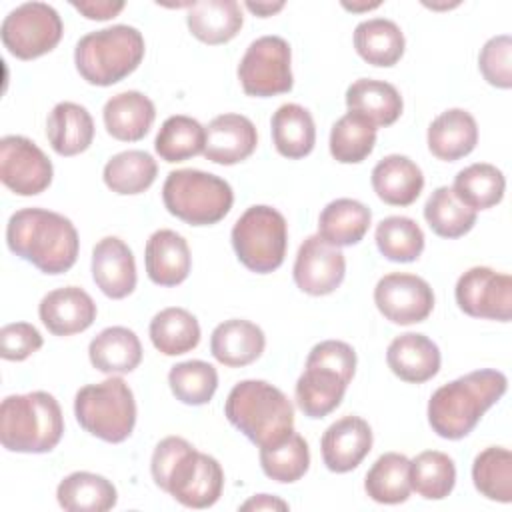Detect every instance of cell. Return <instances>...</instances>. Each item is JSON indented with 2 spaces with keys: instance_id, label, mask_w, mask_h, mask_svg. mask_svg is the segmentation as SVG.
<instances>
[{
  "instance_id": "74e56055",
  "label": "cell",
  "mask_w": 512,
  "mask_h": 512,
  "mask_svg": "<svg viewBox=\"0 0 512 512\" xmlns=\"http://www.w3.org/2000/svg\"><path fill=\"white\" fill-rule=\"evenodd\" d=\"M364 490L378 504H402L408 500L410 460L400 452L382 454L366 472Z\"/></svg>"
},
{
  "instance_id": "1f68e13d",
  "label": "cell",
  "mask_w": 512,
  "mask_h": 512,
  "mask_svg": "<svg viewBox=\"0 0 512 512\" xmlns=\"http://www.w3.org/2000/svg\"><path fill=\"white\" fill-rule=\"evenodd\" d=\"M270 130L276 152L290 160L308 156L316 144V126L312 114L294 102L276 108L270 120Z\"/></svg>"
},
{
  "instance_id": "681fc988",
  "label": "cell",
  "mask_w": 512,
  "mask_h": 512,
  "mask_svg": "<svg viewBox=\"0 0 512 512\" xmlns=\"http://www.w3.org/2000/svg\"><path fill=\"white\" fill-rule=\"evenodd\" d=\"M72 8L88 20H110L124 10V2H72Z\"/></svg>"
},
{
  "instance_id": "2e32d148",
  "label": "cell",
  "mask_w": 512,
  "mask_h": 512,
  "mask_svg": "<svg viewBox=\"0 0 512 512\" xmlns=\"http://www.w3.org/2000/svg\"><path fill=\"white\" fill-rule=\"evenodd\" d=\"M346 258L340 248L328 244L318 234L308 236L294 260L292 276L296 286L310 296L332 294L344 280Z\"/></svg>"
},
{
  "instance_id": "5b68a950",
  "label": "cell",
  "mask_w": 512,
  "mask_h": 512,
  "mask_svg": "<svg viewBox=\"0 0 512 512\" xmlns=\"http://www.w3.org/2000/svg\"><path fill=\"white\" fill-rule=\"evenodd\" d=\"M228 422L258 448L286 438L294 430V406L266 380L238 382L224 404Z\"/></svg>"
},
{
  "instance_id": "8d00e7d4",
  "label": "cell",
  "mask_w": 512,
  "mask_h": 512,
  "mask_svg": "<svg viewBox=\"0 0 512 512\" xmlns=\"http://www.w3.org/2000/svg\"><path fill=\"white\" fill-rule=\"evenodd\" d=\"M158 174V164L152 154L144 150H124L114 154L102 170L104 184L122 196L142 194L148 190Z\"/></svg>"
},
{
  "instance_id": "52a82bcc",
  "label": "cell",
  "mask_w": 512,
  "mask_h": 512,
  "mask_svg": "<svg viewBox=\"0 0 512 512\" xmlns=\"http://www.w3.org/2000/svg\"><path fill=\"white\" fill-rule=\"evenodd\" d=\"M146 52L144 36L128 24H114L84 34L74 48V64L92 86H112L132 74Z\"/></svg>"
},
{
  "instance_id": "83f0119b",
  "label": "cell",
  "mask_w": 512,
  "mask_h": 512,
  "mask_svg": "<svg viewBox=\"0 0 512 512\" xmlns=\"http://www.w3.org/2000/svg\"><path fill=\"white\" fill-rule=\"evenodd\" d=\"M46 138L60 156H76L90 148L94 140V120L76 102H58L46 120Z\"/></svg>"
},
{
  "instance_id": "f35d334b",
  "label": "cell",
  "mask_w": 512,
  "mask_h": 512,
  "mask_svg": "<svg viewBox=\"0 0 512 512\" xmlns=\"http://www.w3.org/2000/svg\"><path fill=\"white\" fill-rule=\"evenodd\" d=\"M206 128L184 114L166 118L156 134L154 150L164 162H184L204 152Z\"/></svg>"
},
{
  "instance_id": "603a6c76",
  "label": "cell",
  "mask_w": 512,
  "mask_h": 512,
  "mask_svg": "<svg viewBox=\"0 0 512 512\" xmlns=\"http://www.w3.org/2000/svg\"><path fill=\"white\" fill-rule=\"evenodd\" d=\"M266 346V336L260 326L244 318H230L220 322L210 336L212 356L228 366L242 368L256 362Z\"/></svg>"
},
{
  "instance_id": "816d5d0a",
  "label": "cell",
  "mask_w": 512,
  "mask_h": 512,
  "mask_svg": "<svg viewBox=\"0 0 512 512\" xmlns=\"http://www.w3.org/2000/svg\"><path fill=\"white\" fill-rule=\"evenodd\" d=\"M246 8L250 10V12H254L256 16H260V18H268V16H272V14H276V12H280L282 8H284V2H246Z\"/></svg>"
},
{
  "instance_id": "e575fe53",
  "label": "cell",
  "mask_w": 512,
  "mask_h": 512,
  "mask_svg": "<svg viewBox=\"0 0 512 512\" xmlns=\"http://www.w3.org/2000/svg\"><path fill=\"white\" fill-rule=\"evenodd\" d=\"M150 340L164 356H180L194 350L200 342V324L186 308L170 306L150 320Z\"/></svg>"
},
{
  "instance_id": "d6a6232c",
  "label": "cell",
  "mask_w": 512,
  "mask_h": 512,
  "mask_svg": "<svg viewBox=\"0 0 512 512\" xmlns=\"http://www.w3.org/2000/svg\"><path fill=\"white\" fill-rule=\"evenodd\" d=\"M56 500L68 512H106L116 506L118 492L108 478L78 470L60 480Z\"/></svg>"
},
{
  "instance_id": "7402d4cb",
  "label": "cell",
  "mask_w": 512,
  "mask_h": 512,
  "mask_svg": "<svg viewBox=\"0 0 512 512\" xmlns=\"http://www.w3.org/2000/svg\"><path fill=\"white\" fill-rule=\"evenodd\" d=\"M440 350L436 342L418 332L396 336L386 350V362L394 376L410 384H422L440 370Z\"/></svg>"
},
{
  "instance_id": "d6986e66",
  "label": "cell",
  "mask_w": 512,
  "mask_h": 512,
  "mask_svg": "<svg viewBox=\"0 0 512 512\" xmlns=\"http://www.w3.org/2000/svg\"><path fill=\"white\" fill-rule=\"evenodd\" d=\"M92 278L96 286L112 300L130 296L136 288L134 254L118 236H106L92 250Z\"/></svg>"
},
{
  "instance_id": "6da1fadb",
  "label": "cell",
  "mask_w": 512,
  "mask_h": 512,
  "mask_svg": "<svg viewBox=\"0 0 512 512\" xmlns=\"http://www.w3.org/2000/svg\"><path fill=\"white\" fill-rule=\"evenodd\" d=\"M150 472L154 484L186 508H210L224 488L220 462L180 436H166L156 444Z\"/></svg>"
},
{
  "instance_id": "4dcf8cb0",
  "label": "cell",
  "mask_w": 512,
  "mask_h": 512,
  "mask_svg": "<svg viewBox=\"0 0 512 512\" xmlns=\"http://www.w3.org/2000/svg\"><path fill=\"white\" fill-rule=\"evenodd\" d=\"M370 222L372 212L366 204L354 198H336L318 216V236L336 248L352 246L366 236Z\"/></svg>"
},
{
  "instance_id": "c3c4849f",
  "label": "cell",
  "mask_w": 512,
  "mask_h": 512,
  "mask_svg": "<svg viewBox=\"0 0 512 512\" xmlns=\"http://www.w3.org/2000/svg\"><path fill=\"white\" fill-rule=\"evenodd\" d=\"M42 344V334L28 322H12L0 330V356L4 360L22 362L38 352Z\"/></svg>"
},
{
  "instance_id": "4316f807",
  "label": "cell",
  "mask_w": 512,
  "mask_h": 512,
  "mask_svg": "<svg viewBox=\"0 0 512 512\" xmlns=\"http://www.w3.org/2000/svg\"><path fill=\"white\" fill-rule=\"evenodd\" d=\"M190 34L210 46L230 42L242 28L244 16L236 0L192 2L186 14Z\"/></svg>"
},
{
  "instance_id": "9a60e30c",
  "label": "cell",
  "mask_w": 512,
  "mask_h": 512,
  "mask_svg": "<svg viewBox=\"0 0 512 512\" xmlns=\"http://www.w3.org/2000/svg\"><path fill=\"white\" fill-rule=\"evenodd\" d=\"M374 304L392 324L408 326L424 322L434 310V292L430 284L408 272H390L376 282Z\"/></svg>"
},
{
  "instance_id": "7c38bea8",
  "label": "cell",
  "mask_w": 512,
  "mask_h": 512,
  "mask_svg": "<svg viewBox=\"0 0 512 512\" xmlns=\"http://www.w3.org/2000/svg\"><path fill=\"white\" fill-rule=\"evenodd\" d=\"M292 52L282 36H260L246 48L238 64V80L248 96L268 98L294 86Z\"/></svg>"
},
{
  "instance_id": "30bf717a",
  "label": "cell",
  "mask_w": 512,
  "mask_h": 512,
  "mask_svg": "<svg viewBox=\"0 0 512 512\" xmlns=\"http://www.w3.org/2000/svg\"><path fill=\"white\" fill-rule=\"evenodd\" d=\"M238 260L256 274H268L282 266L288 246L286 218L272 206L254 204L234 222L230 232Z\"/></svg>"
},
{
  "instance_id": "8fae6325",
  "label": "cell",
  "mask_w": 512,
  "mask_h": 512,
  "mask_svg": "<svg viewBox=\"0 0 512 512\" xmlns=\"http://www.w3.org/2000/svg\"><path fill=\"white\" fill-rule=\"evenodd\" d=\"M62 32L60 14L46 2H24L10 10L0 24L4 48L20 60L48 54L58 46Z\"/></svg>"
},
{
  "instance_id": "d590c367",
  "label": "cell",
  "mask_w": 512,
  "mask_h": 512,
  "mask_svg": "<svg viewBox=\"0 0 512 512\" xmlns=\"http://www.w3.org/2000/svg\"><path fill=\"white\" fill-rule=\"evenodd\" d=\"M506 190V178L500 168L488 162H476L466 168H462L454 176V186L452 192L456 198L472 208L474 212L478 210H488L496 204L502 202Z\"/></svg>"
},
{
  "instance_id": "60d3db41",
  "label": "cell",
  "mask_w": 512,
  "mask_h": 512,
  "mask_svg": "<svg viewBox=\"0 0 512 512\" xmlns=\"http://www.w3.org/2000/svg\"><path fill=\"white\" fill-rule=\"evenodd\" d=\"M260 466L270 480L292 484L308 472V442L292 430L286 438L260 448Z\"/></svg>"
},
{
  "instance_id": "7a4b0ae2",
  "label": "cell",
  "mask_w": 512,
  "mask_h": 512,
  "mask_svg": "<svg viewBox=\"0 0 512 512\" xmlns=\"http://www.w3.org/2000/svg\"><path fill=\"white\" fill-rule=\"evenodd\" d=\"M8 248L44 274H64L78 258L80 240L74 224L46 208L16 210L6 224Z\"/></svg>"
},
{
  "instance_id": "ba28073f",
  "label": "cell",
  "mask_w": 512,
  "mask_h": 512,
  "mask_svg": "<svg viewBox=\"0 0 512 512\" xmlns=\"http://www.w3.org/2000/svg\"><path fill=\"white\" fill-rule=\"evenodd\" d=\"M166 210L192 226H210L220 222L234 204L232 186L204 170L180 168L168 172L162 186Z\"/></svg>"
},
{
  "instance_id": "9c48e42d",
  "label": "cell",
  "mask_w": 512,
  "mask_h": 512,
  "mask_svg": "<svg viewBox=\"0 0 512 512\" xmlns=\"http://www.w3.org/2000/svg\"><path fill=\"white\" fill-rule=\"evenodd\" d=\"M74 416L88 434L110 444H120L134 430L136 400L120 376H110L98 384H86L76 392Z\"/></svg>"
},
{
  "instance_id": "836d02e7",
  "label": "cell",
  "mask_w": 512,
  "mask_h": 512,
  "mask_svg": "<svg viewBox=\"0 0 512 512\" xmlns=\"http://www.w3.org/2000/svg\"><path fill=\"white\" fill-rule=\"evenodd\" d=\"M354 48L372 66H394L406 48L404 34L394 20L368 18L354 28Z\"/></svg>"
},
{
  "instance_id": "f6af8a7d",
  "label": "cell",
  "mask_w": 512,
  "mask_h": 512,
  "mask_svg": "<svg viewBox=\"0 0 512 512\" xmlns=\"http://www.w3.org/2000/svg\"><path fill=\"white\" fill-rule=\"evenodd\" d=\"M376 246L386 260L414 262L424 250V232L408 216H386L374 232Z\"/></svg>"
},
{
  "instance_id": "bcb514c9",
  "label": "cell",
  "mask_w": 512,
  "mask_h": 512,
  "mask_svg": "<svg viewBox=\"0 0 512 512\" xmlns=\"http://www.w3.org/2000/svg\"><path fill=\"white\" fill-rule=\"evenodd\" d=\"M168 384L182 404L202 406L212 400L218 388V372L204 360H186L170 368Z\"/></svg>"
},
{
  "instance_id": "f546056e",
  "label": "cell",
  "mask_w": 512,
  "mask_h": 512,
  "mask_svg": "<svg viewBox=\"0 0 512 512\" xmlns=\"http://www.w3.org/2000/svg\"><path fill=\"white\" fill-rule=\"evenodd\" d=\"M346 106L378 128L394 124L402 114L404 102L394 84L376 78H358L346 90Z\"/></svg>"
},
{
  "instance_id": "f5cc1de1",
  "label": "cell",
  "mask_w": 512,
  "mask_h": 512,
  "mask_svg": "<svg viewBox=\"0 0 512 512\" xmlns=\"http://www.w3.org/2000/svg\"><path fill=\"white\" fill-rule=\"evenodd\" d=\"M342 6H344V8H348V10H352V12H358V10H370V8H378V6H380V2H372V4H348V2H344Z\"/></svg>"
},
{
  "instance_id": "ee69618b",
  "label": "cell",
  "mask_w": 512,
  "mask_h": 512,
  "mask_svg": "<svg viewBox=\"0 0 512 512\" xmlns=\"http://www.w3.org/2000/svg\"><path fill=\"white\" fill-rule=\"evenodd\" d=\"M456 484L454 460L440 450H424L410 460V486L426 500L446 498Z\"/></svg>"
},
{
  "instance_id": "3957f363",
  "label": "cell",
  "mask_w": 512,
  "mask_h": 512,
  "mask_svg": "<svg viewBox=\"0 0 512 512\" xmlns=\"http://www.w3.org/2000/svg\"><path fill=\"white\" fill-rule=\"evenodd\" d=\"M508 388V378L500 370H474L444 386L428 400V424L432 432L446 440L468 436L480 418Z\"/></svg>"
},
{
  "instance_id": "7bdbcfd3",
  "label": "cell",
  "mask_w": 512,
  "mask_h": 512,
  "mask_svg": "<svg viewBox=\"0 0 512 512\" xmlns=\"http://www.w3.org/2000/svg\"><path fill=\"white\" fill-rule=\"evenodd\" d=\"M424 218L430 230L442 238H460L476 224V212L462 204L448 186H438L428 196Z\"/></svg>"
},
{
  "instance_id": "4fadbf2b",
  "label": "cell",
  "mask_w": 512,
  "mask_h": 512,
  "mask_svg": "<svg viewBox=\"0 0 512 512\" xmlns=\"http://www.w3.org/2000/svg\"><path fill=\"white\" fill-rule=\"evenodd\" d=\"M458 308L472 318L508 322L512 318V278L488 266L468 268L456 282Z\"/></svg>"
},
{
  "instance_id": "ab89813d",
  "label": "cell",
  "mask_w": 512,
  "mask_h": 512,
  "mask_svg": "<svg viewBox=\"0 0 512 512\" xmlns=\"http://www.w3.org/2000/svg\"><path fill=\"white\" fill-rule=\"evenodd\" d=\"M376 144V126L356 112L340 116L330 130V154L340 164L366 160Z\"/></svg>"
},
{
  "instance_id": "cb8c5ba5",
  "label": "cell",
  "mask_w": 512,
  "mask_h": 512,
  "mask_svg": "<svg viewBox=\"0 0 512 512\" xmlns=\"http://www.w3.org/2000/svg\"><path fill=\"white\" fill-rule=\"evenodd\" d=\"M428 150L444 162L468 156L478 144V124L464 108H448L438 114L426 132Z\"/></svg>"
},
{
  "instance_id": "ac0fdd59",
  "label": "cell",
  "mask_w": 512,
  "mask_h": 512,
  "mask_svg": "<svg viewBox=\"0 0 512 512\" xmlns=\"http://www.w3.org/2000/svg\"><path fill=\"white\" fill-rule=\"evenodd\" d=\"M258 144V132L250 118L242 114H220L210 120L206 126V144H204V158L232 166L252 156Z\"/></svg>"
},
{
  "instance_id": "7dc6e473",
  "label": "cell",
  "mask_w": 512,
  "mask_h": 512,
  "mask_svg": "<svg viewBox=\"0 0 512 512\" xmlns=\"http://www.w3.org/2000/svg\"><path fill=\"white\" fill-rule=\"evenodd\" d=\"M478 68L490 86L508 90L512 86V38L492 36L480 50Z\"/></svg>"
},
{
  "instance_id": "f907efd6",
  "label": "cell",
  "mask_w": 512,
  "mask_h": 512,
  "mask_svg": "<svg viewBox=\"0 0 512 512\" xmlns=\"http://www.w3.org/2000/svg\"><path fill=\"white\" fill-rule=\"evenodd\" d=\"M240 510H288V504L278 498V496H270V494H256L250 500H246Z\"/></svg>"
},
{
  "instance_id": "484cf974",
  "label": "cell",
  "mask_w": 512,
  "mask_h": 512,
  "mask_svg": "<svg viewBox=\"0 0 512 512\" xmlns=\"http://www.w3.org/2000/svg\"><path fill=\"white\" fill-rule=\"evenodd\" d=\"M370 182L384 204L410 206L424 188V174L408 156L388 154L372 168Z\"/></svg>"
},
{
  "instance_id": "ffe728a7",
  "label": "cell",
  "mask_w": 512,
  "mask_h": 512,
  "mask_svg": "<svg viewBox=\"0 0 512 512\" xmlns=\"http://www.w3.org/2000/svg\"><path fill=\"white\" fill-rule=\"evenodd\" d=\"M96 312L92 296L78 286L56 288L38 304V316L54 336H72L88 330L96 320Z\"/></svg>"
},
{
  "instance_id": "f1b7e54d",
  "label": "cell",
  "mask_w": 512,
  "mask_h": 512,
  "mask_svg": "<svg viewBox=\"0 0 512 512\" xmlns=\"http://www.w3.org/2000/svg\"><path fill=\"white\" fill-rule=\"evenodd\" d=\"M88 358L98 372L110 376L128 374L142 362V344L134 330L126 326H108L92 338Z\"/></svg>"
},
{
  "instance_id": "5bb4252c",
  "label": "cell",
  "mask_w": 512,
  "mask_h": 512,
  "mask_svg": "<svg viewBox=\"0 0 512 512\" xmlns=\"http://www.w3.org/2000/svg\"><path fill=\"white\" fill-rule=\"evenodd\" d=\"M50 158L26 136L8 134L0 140V180L18 196H36L52 184Z\"/></svg>"
},
{
  "instance_id": "e0dca14e",
  "label": "cell",
  "mask_w": 512,
  "mask_h": 512,
  "mask_svg": "<svg viewBox=\"0 0 512 512\" xmlns=\"http://www.w3.org/2000/svg\"><path fill=\"white\" fill-rule=\"evenodd\" d=\"M372 428L360 416H342L332 422L320 440L322 460L330 472L344 474L360 466L372 450Z\"/></svg>"
},
{
  "instance_id": "44dd1931",
  "label": "cell",
  "mask_w": 512,
  "mask_h": 512,
  "mask_svg": "<svg viewBox=\"0 0 512 512\" xmlns=\"http://www.w3.org/2000/svg\"><path fill=\"white\" fill-rule=\"evenodd\" d=\"M144 264L148 278L158 286L182 284L192 268V256L184 236L170 228L150 234L144 248Z\"/></svg>"
},
{
  "instance_id": "8992f818",
  "label": "cell",
  "mask_w": 512,
  "mask_h": 512,
  "mask_svg": "<svg viewBox=\"0 0 512 512\" xmlns=\"http://www.w3.org/2000/svg\"><path fill=\"white\" fill-rule=\"evenodd\" d=\"M356 372V352L342 340H324L308 352L296 382V404L308 418H324L336 410Z\"/></svg>"
},
{
  "instance_id": "d4e9b609",
  "label": "cell",
  "mask_w": 512,
  "mask_h": 512,
  "mask_svg": "<svg viewBox=\"0 0 512 512\" xmlns=\"http://www.w3.org/2000/svg\"><path fill=\"white\" fill-rule=\"evenodd\" d=\"M106 132L120 142L142 140L156 118L154 102L138 90H126L106 100L102 108Z\"/></svg>"
},
{
  "instance_id": "277c9868",
  "label": "cell",
  "mask_w": 512,
  "mask_h": 512,
  "mask_svg": "<svg viewBox=\"0 0 512 512\" xmlns=\"http://www.w3.org/2000/svg\"><path fill=\"white\" fill-rule=\"evenodd\" d=\"M64 418L58 400L44 392L10 394L0 404V442L10 452L44 454L58 446Z\"/></svg>"
},
{
  "instance_id": "b9f144b4",
  "label": "cell",
  "mask_w": 512,
  "mask_h": 512,
  "mask_svg": "<svg viewBox=\"0 0 512 512\" xmlns=\"http://www.w3.org/2000/svg\"><path fill=\"white\" fill-rule=\"evenodd\" d=\"M472 482L484 498L512 502V452L504 446L484 448L472 462Z\"/></svg>"
}]
</instances>
